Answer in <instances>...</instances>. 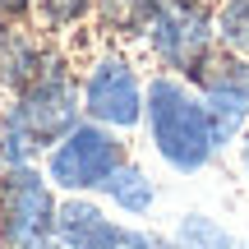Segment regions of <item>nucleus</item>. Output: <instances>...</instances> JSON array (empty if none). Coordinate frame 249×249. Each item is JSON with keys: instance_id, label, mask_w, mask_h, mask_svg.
I'll return each mask as SVG.
<instances>
[{"instance_id": "obj_1", "label": "nucleus", "mask_w": 249, "mask_h": 249, "mask_svg": "<svg viewBox=\"0 0 249 249\" xmlns=\"http://www.w3.org/2000/svg\"><path fill=\"white\" fill-rule=\"evenodd\" d=\"M143 120L152 129L157 157L176 171H203L222 148V134L208 116L203 97H194L171 74H161V79H152L143 88Z\"/></svg>"}, {"instance_id": "obj_2", "label": "nucleus", "mask_w": 249, "mask_h": 249, "mask_svg": "<svg viewBox=\"0 0 249 249\" xmlns=\"http://www.w3.org/2000/svg\"><path fill=\"white\" fill-rule=\"evenodd\" d=\"M5 116L28 134V143H33L37 152L55 148V143L83 120L79 79L70 74V65H65V60H55V55H51V65H46L23 92H14V102H9Z\"/></svg>"}, {"instance_id": "obj_3", "label": "nucleus", "mask_w": 249, "mask_h": 249, "mask_svg": "<svg viewBox=\"0 0 249 249\" xmlns=\"http://www.w3.org/2000/svg\"><path fill=\"white\" fill-rule=\"evenodd\" d=\"M124 161V143L116 129L107 124H92V120H79L70 134H65L55 148H46V185L60 189V194H92L111 180Z\"/></svg>"}, {"instance_id": "obj_4", "label": "nucleus", "mask_w": 249, "mask_h": 249, "mask_svg": "<svg viewBox=\"0 0 249 249\" xmlns=\"http://www.w3.org/2000/svg\"><path fill=\"white\" fill-rule=\"evenodd\" d=\"M55 189L37 166L0 171V249H46L55 235Z\"/></svg>"}, {"instance_id": "obj_5", "label": "nucleus", "mask_w": 249, "mask_h": 249, "mask_svg": "<svg viewBox=\"0 0 249 249\" xmlns=\"http://www.w3.org/2000/svg\"><path fill=\"white\" fill-rule=\"evenodd\" d=\"M152 55H157L166 70H180V74H198L203 60L213 55V37H217V23L208 14L203 0H161L157 14L148 18L143 28Z\"/></svg>"}, {"instance_id": "obj_6", "label": "nucleus", "mask_w": 249, "mask_h": 249, "mask_svg": "<svg viewBox=\"0 0 249 249\" xmlns=\"http://www.w3.org/2000/svg\"><path fill=\"white\" fill-rule=\"evenodd\" d=\"M46 249H176V245L166 235L139 231V226H120L92 198L70 194L55 208V235H51Z\"/></svg>"}, {"instance_id": "obj_7", "label": "nucleus", "mask_w": 249, "mask_h": 249, "mask_svg": "<svg viewBox=\"0 0 249 249\" xmlns=\"http://www.w3.org/2000/svg\"><path fill=\"white\" fill-rule=\"evenodd\" d=\"M83 116L107 129H134L143 120V79L124 55H102L79 83Z\"/></svg>"}, {"instance_id": "obj_8", "label": "nucleus", "mask_w": 249, "mask_h": 249, "mask_svg": "<svg viewBox=\"0 0 249 249\" xmlns=\"http://www.w3.org/2000/svg\"><path fill=\"white\" fill-rule=\"evenodd\" d=\"M51 65V51H46L37 37H28V33H14L5 46H0V88H9V92H23L28 83L37 79V74Z\"/></svg>"}, {"instance_id": "obj_9", "label": "nucleus", "mask_w": 249, "mask_h": 249, "mask_svg": "<svg viewBox=\"0 0 249 249\" xmlns=\"http://www.w3.org/2000/svg\"><path fill=\"white\" fill-rule=\"evenodd\" d=\"M97 194H107L124 217H148V213H152V203H157V189H152L148 171L134 166V161H120V166L111 171V180L97 189Z\"/></svg>"}, {"instance_id": "obj_10", "label": "nucleus", "mask_w": 249, "mask_h": 249, "mask_svg": "<svg viewBox=\"0 0 249 249\" xmlns=\"http://www.w3.org/2000/svg\"><path fill=\"white\" fill-rule=\"evenodd\" d=\"M171 245H176V249H249L245 240H235L231 231H222V226H217L213 217H203V213L180 217Z\"/></svg>"}, {"instance_id": "obj_11", "label": "nucleus", "mask_w": 249, "mask_h": 249, "mask_svg": "<svg viewBox=\"0 0 249 249\" xmlns=\"http://www.w3.org/2000/svg\"><path fill=\"white\" fill-rule=\"evenodd\" d=\"M97 0H33V18L42 33H70L92 14Z\"/></svg>"}, {"instance_id": "obj_12", "label": "nucleus", "mask_w": 249, "mask_h": 249, "mask_svg": "<svg viewBox=\"0 0 249 249\" xmlns=\"http://www.w3.org/2000/svg\"><path fill=\"white\" fill-rule=\"evenodd\" d=\"M217 33H222L226 46L245 51V46H249V0H226L222 18H217Z\"/></svg>"}, {"instance_id": "obj_13", "label": "nucleus", "mask_w": 249, "mask_h": 249, "mask_svg": "<svg viewBox=\"0 0 249 249\" xmlns=\"http://www.w3.org/2000/svg\"><path fill=\"white\" fill-rule=\"evenodd\" d=\"M0 14L14 23V18H23V14H33V0H0Z\"/></svg>"}, {"instance_id": "obj_14", "label": "nucleus", "mask_w": 249, "mask_h": 249, "mask_svg": "<svg viewBox=\"0 0 249 249\" xmlns=\"http://www.w3.org/2000/svg\"><path fill=\"white\" fill-rule=\"evenodd\" d=\"M9 37H14V23H9V18H5V14H0V46H5V42H9Z\"/></svg>"}, {"instance_id": "obj_15", "label": "nucleus", "mask_w": 249, "mask_h": 249, "mask_svg": "<svg viewBox=\"0 0 249 249\" xmlns=\"http://www.w3.org/2000/svg\"><path fill=\"white\" fill-rule=\"evenodd\" d=\"M240 161H245V171H249V139H245V148H240Z\"/></svg>"}]
</instances>
